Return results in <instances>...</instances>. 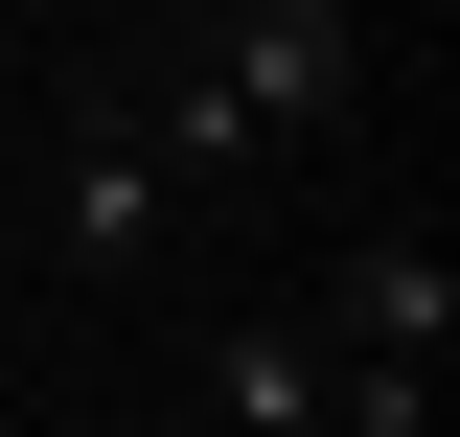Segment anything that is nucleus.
<instances>
[{
  "label": "nucleus",
  "instance_id": "f257e3e1",
  "mask_svg": "<svg viewBox=\"0 0 460 437\" xmlns=\"http://www.w3.org/2000/svg\"><path fill=\"white\" fill-rule=\"evenodd\" d=\"M345 93H368V23H345V0H208V69L162 93V162L253 184V162H299V138H345Z\"/></svg>",
  "mask_w": 460,
  "mask_h": 437
},
{
  "label": "nucleus",
  "instance_id": "f03ea898",
  "mask_svg": "<svg viewBox=\"0 0 460 437\" xmlns=\"http://www.w3.org/2000/svg\"><path fill=\"white\" fill-rule=\"evenodd\" d=\"M438 369H460V276H438V230H368V254H345V323H323V415H345V437H414V415H438Z\"/></svg>",
  "mask_w": 460,
  "mask_h": 437
},
{
  "label": "nucleus",
  "instance_id": "7ed1b4c3",
  "mask_svg": "<svg viewBox=\"0 0 460 437\" xmlns=\"http://www.w3.org/2000/svg\"><path fill=\"white\" fill-rule=\"evenodd\" d=\"M162 208H184V162H162V115H93V138H69V184H47L69 276H138V254H162Z\"/></svg>",
  "mask_w": 460,
  "mask_h": 437
},
{
  "label": "nucleus",
  "instance_id": "20e7f679",
  "mask_svg": "<svg viewBox=\"0 0 460 437\" xmlns=\"http://www.w3.org/2000/svg\"><path fill=\"white\" fill-rule=\"evenodd\" d=\"M208 415H253V437H323V323H230V345H208Z\"/></svg>",
  "mask_w": 460,
  "mask_h": 437
}]
</instances>
